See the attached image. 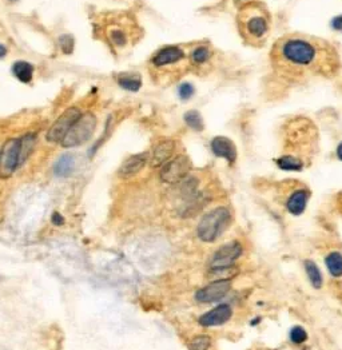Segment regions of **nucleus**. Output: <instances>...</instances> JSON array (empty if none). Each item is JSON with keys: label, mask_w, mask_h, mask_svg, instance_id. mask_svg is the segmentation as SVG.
Returning <instances> with one entry per match:
<instances>
[{"label": "nucleus", "mask_w": 342, "mask_h": 350, "mask_svg": "<svg viewBox=\"0 0 342 350\" xmlns=\"http://www.w3.org/2000/svg\"><path fill=\"white\" fill-rule=\"evenodd\" d=\"M272 66L283 79L291 82L309 81L312 78H330L341 67L337 48L321 38L289 33L273 44Z\"/></svg>", "instance_id": "obj_1"}, {"label": "nucleus", "mask_w": 342, "mask_h": 350, "mask_svg": "<svg viewBox=\"0 0 342 350\" xmlns=\"http://www.w3.org/2000/svg\"><path fill=\"white\" fill-rule=\"evenodd\" d=\"M239 35L251 46L259 47L265 43L272 28V16L265 4L259 2L247 3L238 10L237 15Z\"/></svg>", "instance_id": "obj_2"}, {"label": "nucleus", "mask_w": 342, "mask_h": 350, "mask_svg": "<svg viewBox=\"0 0 342 350\" xmlns=\"http://www.w3.org/2000/svg\"><path fill=\"white\" fill-rule=\"evenodd\" d=\"M151 64L158 71H167L171 77V82L184 74V71L192 66L190 58L180 46H167L161 48L151 58Z\"/></svg>", "instance_id": "obj_3"}, {"label": "nucleus", "mask_w": 342, "mask_h": 350, "mask_svg": "<svg viewBox=\"0 0 342 350\" xmlns=\"http://www.w3.org/2000/svg\"><path fill=\"white\" fill-rule=\"evenodd\" d=\"M232 222V213L227 207H215L201 219L197 234L203 242H214Z\"/></svg>", "instance_id": "obj_4"}, {"label": "nucleus", "mask_w": 342, "mask_h": 350, "mask_svg": "<svg viewBox=\"0 0 342 350\" xmlns=\"http://www.w3.org/2000/svg\"><path fill=\"white\" fill-rule=\"evenodd\" d=\"M96 128V118L94 114L86 113L82 114L79 119L74 123V126L67 132L64 139L62 141L63 147L70 149V147H79L89 142L92 134Z\"/></svg>", "instance_id": "obj_5"}, {"label": "nucleus", "mask_w": 342, "mask_h": 350, "mask_svg": "<svg viewBox=\"0 0 342 350\" xmlns=\"http://www.w3.org/2000/svg\"><path fill=\"white\" fill-rule=\"evenodd\" d=\"M192 161L187 155H177L163 164L159 177L165 183L175 185L187 178L188 172L192 171Z\"/></svg>", "instance_id": "obj_6"}, {"label": "nucleus", "mask_w": 342, "mask_h": 350, "mask_svg": "<svg viewBox=\"0 0 342 350\" xmlns=\"http://www.w3.org/2000/svg\"><path fill=\"white\" fill-rule=\"evenodd\" d=\"M241 254H242V244L239 242H230V243L223 244L213 254L209 262V269L213 273H219L223 270L232 269Z\"/></svg>", "instance_id": "obj_7"}, {"label": "nucleus", "mask_w": 342, "mask_h": 350, "mask_svg": "<svg viewBox=\"0 0 342 350\" xmlns=\"http://www.w3.org/2000/svg\"><path fill=\"white\" fill-rule=\"evenodd\" d=\"M82 113L77 107H70V109L64 110V113L56 119L52 126L48 128L47 131V141L51 143H62L67 132L70 131V128L74 126L75 122L79 119Z\"/></svg>", "instance_id": "obj_8"}, {"label": "nucleus", "mask_w": 342, "mask_h": 350, "mask_svg": "<svg viewBox=\"0 0 342 350\" xmlns=\"http://www.w3.org/2000/svg\"><path fill=\"white\" fill-rule=\"evenodd\" d=\"M20 139H8L0 150V178H10L19 167Z\"/></svg>", "instance_id": "obj_9"}, {"label": "nucleus", "mask_w": 342, "mask_h": 350, "mask_svg": "<svg viewBox=\"0 0 342 350\" xmlns=\"http://www.w3.org/2000/svg\"><path fill=\"white\" fill-rule=\"evenodd\" d=\"M230 288H232V282L229 279H218V281L209 284L205 288L199 289L198 292L195 293V299L202 303L215 302V301L223 298L230 290Z\"/></svg>", "instance_id": "obj_10"}, {"label": "nucleus", "mask_w": 342, "mask_h": 350, "mask_svg": "<svg viewBox=\"0 0 342 350\" xmlns=\"http://www.w3.org/2000/svg\"><path fill=\"white\" fill-rule=\"evenodd\" d=\"M232 317V307L226 305V303H223V305H219V306L209 310L207 313L202 314L199 317L198 322L199 325H202L205 328H211V326H219V325L226 324L227 321H230Z\"/></svg>", "instance_id": "obj_11"}, {"label": "nucleus", "mask_w": 342, "mask_h": 350, "mask_svg": "<svg viewBox=\"0 0 342 350\" xmlns=\"http://www.w3.org/2000/svg\"><path fill=\"white\" fill-rule=\"evenodd\" d=\"M175 151V142L173 139H162L161 142L154 146L153 154L150 157V163L153 167H162L166 162H169L173 158Z\"/></svg>", "instance_id": "obj_12"}, {"label": "nucleus", "mask_w": 342, "mask_h": 350, "mask_svg": "<svg viewBox=\"0 0 342 350\" xmlns=\"http://www.w3.org/2000/svg\"><path fill=\"white\" fill-rule=\"evenodd\" d=\"M211 151L218 158H223L229 163H234L237 159L236 145L226 136H215L211 141Z\"/></svg>", "instance_id": "obj_13"}, {"label": "nucleus", "mask_w": 342, "mask_h": 350, "mask_svg": "<svg viewBox=\"0 0 342 350\" xmlns=\"http://www.w3.org/2000/svg\"><path fill=\"white\" fill-rule=\"evenodd\" d=\"M148 161V153H140L131 155L127 158L123 163H122L121 168H119V175L122 178H130L134 177L139 171H142V168L146 166Z\"/></svg>", "instance_id": "obj_14"}, {"label": "nucleus", "mask_w": 342, "mask_h": 350, "mask_svg": "<svg viewBox=\"0 0 342 350\" xmlns=\"http://www.w3.org/2000/svg\"><path fill=\"white\" fill-rule=\"evenodd\" d=\"M309 191L306 190H297L291 194L290 198L287 199V210L293 214V216H299L305 212L306 204L309 201Z\"/></svg>", "instance_id": "obj_15"}, {"label": "nucleus", "mask_w": 342, "mask_h": 350, "mask_svg": "<svg viewBox=\"0 0 342 350\" xmlns=\"http://www.w3.org/2000/svg\"><path fill=\"white\" fill-rule=\"evenodd\" d=\"M75 166V158L72 154H64L56 161L54 166V172L58 177H68L72 172Z\"/></svg>", "instance_id": "obj_16"}, {"label": "nucleus", "mask_w": 342, "mask_h": 350, "mask_svg": "<svg viewBox=\"0 0 342 350\" xmlns=\"http://www.w3.org/2000/svg\"><path fill=\"white\" fill-rule=\"evenodd\" d=\"M12 73L22 83H30L33 77V67L28 62L19 60L12 66Z\"/></svg>", "instance_id": "obj_17"}, {"label": "nucleus", "mask_w": 342, "mask_h": 350, "mask_svg": "<svg viewBox=\"0 0 342 350\" xmlns=\"http://www.w3.org/2000/svg\"><path fill=\"white\" fill-rule=\"evenodd\" d=\"M35 141L36 136L33 134H27L20 139V146H19V167L27 161V158L30 157L32 153L33 146H35Z\"/></svg>", "instance_id": "obj_18"}, {"label": "nucleus", "mask_w": 342, "mask_h": 350, "mask_svg": "<svg viewBox=\"0 0 342 350\" xmlns=\"http://www.w3.org/2000/svg\"><path fill=\"white\" fill-rule=\"evenodd\" d=\"M211 50H210L207 46H198L197 48H194L190 54V63L192 66L201 67L203 64H206L211 59Z\"/></svg>", "instance_id": "obj_19"}, {"label": "nucleus", "mask_w": 342, "mask_h": 350, "mask_svg": "<svg viewBox=\"0 0 342 350\" xmlns=\"http://www.w3.org/2000/svg\"><path fill=\"white\" fill-rule=\"evenodd\" d=\"M277 164L278 167L286 171H301L303 168V162L297 157L293 155H283V157L277 159Z\"/></svg>", "instance_id": "obj_20"}, {"label": "nucleus", "mask_w": 342, "mask_h": 350, "mask_svg": "<svg viewBox=\"0 0 342 350\" xmlns=\"http://www.w3.org/2000/svg\"><path fill=\"white\" fill-rule=\"evenodd\" d=\"M326 267L329 270V273L333 277H341L342 275V256L339 253H330L325 259Z\"/></svg>", "instance_id": "obj_21"}, {"label": "nucleus", "mask_w": 342, "mask_h": 350, "mask_svg": "<svg viewBox=\"0 0 342 350\" xmlns=\"http://www.w3.org/2000/svg\"><path fill=\"white\" fill-rule=\"evenodd\" d=\"M118 83L122 88H125L127 91L136 92L139 91V88L142 87V81L138 75H133V74H127V75H121L118 78Z\"/></svg>", "instance_id": "obj_22"}, {"label": "nucleus", "mask_w": 342, "mask_h": 350, "mask_svg": "<svg viewBox=\"0 0 342 350\" xmlns=\"http://www.w3.org/2000/svg\"><path fill=\"white\" fill-rule=\"evenodd\" d=\"M305 270L308 277H309L310 279V284L313 285V288L321 289L322 282L324 281H322V274H321L320 269H318V266H317L316 263L313 262V261H306Z\"/></svg>", "instance_id": "obj_23"}, {"label": "nucleus", "mask_w": 342, "mask_h": 350, "mask_svg": "<svg viewBox=\"0 0 342 350\" xmlns=\"http://www.w3.org/2000/svg\"><path fill=\"white\" fill-rule=\"evenodd\" d=\"M184 122L187 123L188 127H192L195 131H202L203 127H205L201 114L198 111H194V110L184 114Z\"/></svg>", "instance_id": "obj_24"}, {"label": "nucleus", "mask_w": 342, "mask_h": 350, "mask_svg": "<svg viewBox=\"0 0 342 350\" xmlns=\"http://www.w3.org/2000/svg\"><path fill=\"white\" fill-rule=\"evenodd\" d=\"M211 345V337L209 336H198L190 341L188 349L190 350H207Z\"/></svg>", "instance_id": "obj_25"}, {"label": "nucleus", "mask_w": 342, "mask_h": 350, "mask_svg": "<svg viewBox=\"0 0 342 350\" xmlns=\"http://www.w3.org/2000/svg\"><path fill=\"white\" fill-rule=\"evenodd\" d=\"M290 339L294 343H303L308 339V333L301 326H294L290 330Z\"/></svg>", "instance_id": "obj_26"}, {"label": "nucleus", "mask_w": 342, "mask_h": 350, "mask_svg": "<svg viewBox=\"0 0 342 350\" xmlns=\"http://www.w3.org/2000/svg\"><path fill=\"white\" fill-rule=\"evenodd\" d=\"M59 43H60V47H62L63 52H66V54H71L72 52V50H74V38L71 37V35H62V37L59 38Z\"/></svg>", "instance_id": "obj_27"}, {"label": "nucleus", "mask_w": 342, "mask_h": 350, "mask_svg": "<svg viewBox=\"0 0 342 350\" xmlns=\"http://www.w3.org/2000/svg\"><path fill=\"white\" fill-rule=\"evenodd\" d=\"M194 92H195L194 86H193L192 83H183V84H180L178 95H179V98L182 99V100H188V99L192 98L193 95H194Z\"/></svg>", "instance_id": "obj_28"}, {"label": "nucleus", "mask_w": 342, "mask_h": 350, "mask_svg": "<svg viewBox=\"0 0 342 350\" xmlns=\"http://www.w3.org/2000/svg\"><path fill=\"white\" fill-rule=\"evenodd\" d=\"M111 41L114 42L115 46H118V47H122V46H125L126 42H127V38H126V35L123 33V31H121V29H114V31H111Z\"/></svg>", "instance_id": "obj_29"}, {"label": "nucleus", "mask_w": 342, "mask_h": 350, "mask_svg": "<svg viewBox=\"0 0 342 350\" xmlns=\"http://www.w3.org/2000/svg\"><path fill=\"white\" fill-rule=\"evenodd\" d=\"M331 27L337 31H341L342 32V15L339 16H335L333 20H331Z\"/></svg>", "instance_id": "obj_30"}, {"label": "nucleus", "mask_w": 342, "mask_h": 350, "mask_svg": "<svg viewBox=\"0 0 342 350\" xmlns=\"http://www.w3.org/2000/svg\"><path fill=\"white\" fill-rule=\"evenodd\" d=\"M63 221H64V219H63L62 217H60L59 214H58V213H55V214L52 216V222L55 223L56 226H60V225H62V223H63Z\"/></svg>", "instance_id": "obj_31"}, {"label": "nucleus", "mask_w": 342, "mask_h": 350, "mask_svg": "<svg viewBox=\"0 0 342 350\" xmlns=\"http://www.w3.org/2000/svg\"><path fill=\"white\" fill-rule=\"evenodd\" d=\"M337 157H338L339 161H342V143H339L338 147H337Z\"/></svg>", "instance_id": "obj_32"}, {"label": "nucleus", "mask_w": 342, "mask_h": 350, "mask_svg": "<svg viewBox=\"0 0 342 350\" xmlns=\"http://www.w3.org/2000/svg\"><path fill=\"white\" fill-rule=\"evenodd\" d=\"M6 54H7V48L4 47L3 44H0V58H3Z\"/></svg>", "instance_id": "obj_33"}]
</instances>
